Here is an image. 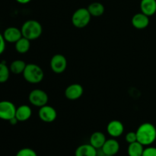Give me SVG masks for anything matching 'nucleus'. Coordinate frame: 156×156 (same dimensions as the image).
<instances>
[{"mask_svg": "<svg viewBox=\"0 0 156 156\" xmlns=\"http://www.w3.org/2000/svg\"><path fill=\"white\" fill-rule=\"evenodd\" d=\"M137 141L143 146H150L156 140V128L152 123H144L136 131Z\"/></svg>", "mask_w": 156, "mask_h": 156, "instance_id": "nucleus-1", "label": "nucleus"}, {"mask_svg": "<svg viewBox=\"0 0 156 156\" xmlns=\"http://www.w3.org/2000/svg\"><path fill=\"white\" fill-rule=\"evenodd\" d=\"M22 36L30 41H34L42 35L43 27L36 20H27L21 26Z\"/></svg>", "mask_w": 156, "mask_h": 156, "instance_id": "nucleus-2", "label": "nucleus"}, {"mask_svg": "<svg viewBox=\"0 0 156 156\" xmlns=\"http://www.w3.org/2000/svg\"><path fill=\"white\" fill-rule=\"evenodd\" d=\"M22 74L24 79L30 84L40 83L44 77V70L40 66L34 63L27 64Z\"/></svg>", "mask_w": 156, "mask_h": 156, "instance_id": "nucleus-3", "label": "nucleus"}, {"mask_svg": "<svg viewBox=\"0 0 156 156\" xmlns=\"http://www.w3.org/2000/svg\"><path fill=\"white\" fill-rule=\"evenodd\" d=\"M91 15L88 9L80 8L75 11L72 16V23L77 28H84L91 21Z\"/></svg>", "mask_w": 156, "mask_h": 156, "instance_id": "nucleus-4", "label": "nucleus"}, {"mask_svg": "<svg viewBox=\"0 0 156 156\" xmlns=\"http://www.w3.org/2000/svg\"><path fill=\"white\" fill-rule=\"evenodd\" d=\"M28 100L30 103L34 106L41 108V107L47 105L49 97L47 92L44 91V90L37 88V89H34L30 91L28 95Z\"/></svg>", "mask_w": 156, "mask_h": 156, "instance_id": "nucleus-5", "label": "nucleus"}, {"mask_svg": "<svg viewBox=\"0 0 156 156\" xmlns=\"http://www.w3.org/2000/svg\"><path fill=\"white\" fill-rule=\"evenodd\" d=\"M16 109L15 105L9 101H0V119L9 121L15 117Z\"/></svg>", "mask_w": 156, "mask_h": 156, "instance_id": "nucleus-6", "label": "nucleus"}, {"mask_svg": "<svg viewBox=\"0 0 156 156\" xmlns=\"http://www.w3.org/2000/svg\"><path fill=\"white\" fill-rule=\"evenodd\" d=\"M50 68L52 71L56 74L64 73L67 68V59L63 55L56 54L51 58Z\"/></svg>", "mask_w": 156, "mask_h": 156, "instance_id": "nucleus-7", "label": "nucleus"}, {"mask_svg": "<svg viewBox=\"0 0 156 156\" xmlns=\"http://www.w3.org/2000/svg\"><path fill=\"white\" fill-rule=\"evenodd\" d=\"M38 116L41 120L44 123H53L57 117V112L56 109L50 105H44L40 108L38 111Z\"/></svg>", "mask_w": 156, "mask_h": 156, "instance_id": "nucleus-8", "label": "nucleus"}, {"mask_svg": "<svg viewBox=\"0 0 156 156\" xmlns=\"http://www.w3.org/2000/svg\"><path fill=\"white\" fill-rule=\"evenodd\" d=\"M84 92L83 87L78 83L71 84L65 90V97L71 101L80 98Z\"/></svg>", "mask_w": 156, "mask_h": 156, "instance_id": "nucleus-9", "label": "nucleus"}, {"mask_svg": "<svg viewBox=\"0 0 156 156\" xmlns=\"http://www.w3.org/2000/svg\"><path fill=\"white\" fill-rule=\"evenodd\" d=\"M107 132L113 138L120 136L124 132V126L117 120H111L107 126Z\"/></svg>", "mask_w": 156, "mask_h": 156, "instance_id": "nucleus-10", "label": "nucleus"}, {"mask_svg": "<svg viewBox=\"0 0 156 156\" xmlns=\"http://www.w3.org/2000/svg\"><path fill=\"white\" fill-rule=\"evenodd\" d=\"M3 37L6 42L10 43V44H15L23 36L21 29L16 27H9L5 30Z\"/></svg>", "mask_w": 156, "mask_h": 156, "instance_id": "nucleus-11", "label": "nucleus"}, {"mask_svg": "<svg viewBox=\"0 0 156 156\" xmlns=\"http://www.w3.org/2000/svg\"><path fill=\"white\" fill-rule=\"evenodd\" d=\"M120 150V144L115 139L107 140L101 148V151L104 155H114L118 153Z\"/></svg>", "mask_w": 156, "mask_h": 156, "instance_id": "nucleus-12", "label": "nucleus"}, {"mask_svg": "<svg viewBox=\"0 0 156 156\" xmlns=\"http://www.w3.org/2000/svg\"><path fill=\"white\" fill-rule=\"evenodd\" d=\"M133 26L135 28L139 29V30H143V29L146 28L149 24V17L146 15L143 14V12L136 14L133 15L131 20Z\"/></svg>", "mask_w": 156, "mask_h": 156, "instance_id": "nucleus-13", "label": "nucleus"}, {"mask_svg": "<svg viewBox=\"0 0 156 156\" xmlns=\"http://www.w3.org/2000/svg\"><path fill=\"white\" fill-rule=\"evenodd\" d=\"M32 115V110L28 105H23L17 108L15 117L18 122H24L28 120Z\"/></svg>", "mask_w": 156, "mask_h": 156, "instance_id": "nucleus-14", "label": "nucleus"}, {"mask_svg": "<svg viewBox=\"0 0 156 156\" xmlns=\"http://www.w3.org/2000/svg\"><path fill=\"white\" fill-rule=\"evenodd\" d=\"M140 9L147 16H152L156 12V0H141Z\"/></svg>", "mask_w": 156, "mask_h": 156, "instance_id": "nucleus-15", "label": "nucleus"}, {"mask_svg": "<svg viewBox=\"0 0 156 156\" xmlns=\"http://www.w3.org/2000/svg\"><path fill=\"white\" fill-rule=\"evenodd\" d=\"M106 140V136L105 134L100 131H97L91 134L90 137V144L96 149H100L103 147Z\"/></svg>", "mask_w": 156, "mask_h": 156, "instance_id": "nucleus-16", "label": "nucleus"}, {"mask_svg": "<svg viewBox=\"0 0 156 156\" xmlns=\"http://www.w3.org/2000/svg\"><path fill=\"white\" fill-rule=\"evenodd\" d=\"M97 149L91 144H83L79 146L75 152V156H97Z\"/></svg>", "mask_w": 156, "mask_h": 156, "instance_id": "nucleus-17", "label": "nucleus"}, {"mask_svg": "<svg viewBox=\"0 0 156 156\" xmlns=\"http://www.w3.org/2000/svg\"><path fill=\"white\" fill-rule=\"evenodd\" d=\"M15 50L18 53L21 54H24V53H27L30 50V41L27 39V38L22 37L21 39L18 40L16 43L15 44Z\"/></svg>", "mask_w": 156, "mask_h": 156, "instance_id": "nucleus-18", "label": "nucleus"}, {"mask_svg": "<svg viewBox=\"0 0 156 156\" xmlns=\"http://www.w3.org/2000/svg\"><path fill=\"white\" fill-rule=\"evenodd\" d=\"M89 12V13L91 14V16L93 17H100L105 13V6L103 4H101V2H92L88 5V7L87 8Z\"/></svg>", "mask_w": 156, "mask_h": 156, "instance_id": "nucleus-19", "label": "nucleus"}, {"mask_svg": "<svg viewBox=\"0 0 156 156\" xmlns=\"http://www.w3.org/2000/svg\"><path fill=\"white\" fill-rule=\"evenodd\" d=\"M143 145L138 141L129 144L127 149V153L129 156H142L143 155L144 148Z\"/></svg>", "mask_w": 156, "mask_h": 156, "instance_id": "nucleus-20", "label": "nucleus"}, {"mask_svg": "<svg viewBox=\"0 0 156 156\" xmlns=\"http://www.w3.org/2000/svg\"><path fill=\"white\" fill-rule=\"evenodd\" d=\"M26 66H27V64L25 63V62L21 60V59H16L11 63L9 69H10V71L12 73L15 75H19L24 73Z\"/></svg>", "mask_w": 156, "mask_h": 156, "instance_id": "nucleus-21", "label": "nucleus"}, {"mask_svg": "<svg viewBox=\"0 0 156 156\" xmlns=\"http://www.w3.org/2000/svg\"><path fill=\"white\" fill-rule=\"evenodd\" d=\"M10 69L4 62H0V83L7 82L10 76Z\"/></svg>", "mask_w": 156, "mask_h": 156, "instance_id": "nucleus-22", "label": "nucleus"}, {"mask_svg": "<svg viewBox=\"0 0 156 156\" xmlns=\"http://www.w3.org/2000/svg\"><path fill=\"white\" fill-rule=\"evenodd\" d=\"M15 156H37V154L34 149L30 148H23L17 152Z\"/></svg>", "mask_w": 156, "mask_h": 156, "instance_id": "nucleus-23", "label": "nucleus"}, {"mask_svg": "<svg viewBox=\"0 0 156 156\" xmlns=\"http://www.w3.org/2000/svg\"><path fill=\"white\" fill-rule=\"evenodd\" d=\"M125 140H126V143H128L129 144L133 143H135L137 141V136L136 133V132H129L126 133V136H125Z\"/></svg>", "mask_w": 156, "mask_h": 156, "instance_id": "nucleus-24", "label": "nucleus"}, {"mask_svg": "<svg viewBox=\"0 0 156 156\" xmlns=\"http://www.w3.org/2000/svg\"><path fill=\"white\" fill-rule=\"evenodd\" d=\"M142 156H156V148L152 147V146H149V147L146 148L144 149Z\"/></svg>", "mask_w": 156, "mask_h": 156, "instance_id": "nucleus-25", "label": "nucleus"}, {"mask_svg": "<svg viewBox=\"0 0 156 156\" xmlns=\"http://www.w3.org/2000/svg\"><path fill=\"white\" fill-rule=\"evenodd\" d=\"M5 43L6 41L3 37V34L0 33V55L2 54L5 50Z\"/></svg>", "mask_w": 156, "mask_h": 156, "instance_id": "nucleus-26", "label": "nucleus"}, {"mask_svg": "<svg viewBox=\"0 0 156 156\" xmlns=\"http://www.w3.org/2000/svg\"><path fill=\"white\" fill-rule=\"evenodd\" d=\"M15 1L18 2V3H20V4L24 5V4H27V3H29L31 0H15Z\"/></svg>", "mask_w": 156, "mask_h": 156, "instance_id": "nucleus-27", "label": "nucleus"}, {"mask_svg": "<svg viewBox=\"0 0 156 156\" xmlns=\"http://www.w3.org/2000/svg\"><path fill=\"white\" fill-rule=\"evenodd\" d=\"M18 120H17L16 119V117H14V118H12V120H9V123H11V124H12V125H15V124H16L17 123H18Z\"/></svg>", "mask_w": 156, "mask_h": 156, "instance_id": "nucleus-28", "label": "nucleus"}, {"mask_svg": "<svg viewBox=\"0 0 156 156\" xmlns=\"http://www.w3.org/2000/svg\"><path fill=\"white\" fill-rule=\"evenodd\" d=\"M104 156H114V155H104Z\"/></svg>", "mask_w": 156, "mask_h": 156, "instance_id": "nucleus-29", "label": "nucleus"}]
</instances>
